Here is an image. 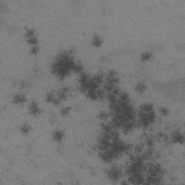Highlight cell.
<instances>
[{
    "instance_id": "cell-1",
    "label": "cell",
    "mask_w": 185,
    "mask_h": 185,
    "mask_svg": "<svg viewBox=\"0 0 185 185\" xmlns=\"http://www.w3.org/2000/svg\"><path fill=\"white\" fill-rule=\"evenodd\" d=\"M107 176L111 180L117 181L121 179L122 176V172L119 168L117 166H112L108 170Z\"/></svg>"
},
{
    "instance_id": "cell-7",
    "label": "cell",
    "mask_w": 185,
    "mask_h": 185,
    "mask_svg": "<svg viewBox=\"0 0 185 185\" xmlns=\"http://www.w3.org/2000/svg\"><path fill=\"white\" fill-rule=\"evenodd\" d=\"M146 88H147V86H146L145 83L143 82H139L135 86V90L137 92H140V93H142V92H144L145 91Z\"/></svg>"
},
{
    "instance_id": "cell-12",
    "label": "cell",
    "mask_w": 185,
    "mask_h": 185,
    "mask_svg": "<svg viewBox=\"0 0 185 185\" xmlns=\"http://www.w3.org/2000/svg\"><path fill=\"white\" fill-rule=\"evenodd\" d=\"M160 112H161V114H162V115L166 116L168 114V109L165 107H161V109H160Z\"/></svg>"
},
{
    "instance_id": "cell-11",
    "label": "cell",
    "mask_w": 185,
    "mask_h": 185,
    "mask_svg": "<svg viewBox=\"0 0 185 185\" xmlns=\"http://www.w3.org/2000/svg\"><path fill=\"white\" fill-rule=\"evenodd\" d=\"M70 111V107H65L63 108L61 110V114L62 115H67L69 114V112Z\"/></svg>"
},
{
    "instance_id": "cell-9",
    "label": "cell",
    "mask_w": 185,
    "mask_h": 185,
    "mask_svg": "<svg viewBox=\"0 0 185 185\" xmlns=\"http://www.w3.org/2000/svg\"><path fill=\"white\" fill-rule=\"evenodd\" d=\"M20 131L23 134H28L30 131V125H27V124L22 125V127H20Z\"/></svg>"
},
{
    "instance_id": "cell-3",
    "label": "cell",
    "mask_w": 185,
    "mask_h": 185,
    "mask_svg": "<svg viewBox=\"0 0 185 185\" xmlns=\"http://www.w3.org/2000/svg\"><path fill=\"white\" fill-rule=\"evenodd\" d=\"M172 140L173 143H183L184 140V135L181 133L179 131H176L172 135Z\"/></svg>"
},
{
    "instance_id": "cell-8",
    "label": "cell",
    "mask_w": 185,
    "mask_h": 185,
    "mask_svg": "<svg viewBox=\"0 0 185 185\" xmlns=\"http://www.w3.org/2000/svg\"><path fill=\"white\" fill-rule=\"evenodd\" d=\"M151 58H152V54L149 52H144L141 56V59L143 62H147V61L150 60Z\"/></svg>"
},
{
    "instance_id": "cell-2",
    "label": "cell",
    "mask_w": 185,
    "mask_h": 185,
    "mask_svg": "<svg viewBox=\"0 0 185 185\" xmlns=\"http://www.w3.org/2000/svg\"><path fill=\"white\" fill-rule=\"evenodd\" d=\"M28 109L30 111V114H32V115H38L41 112V109L38 106V103L35 101L30 103L28 106Z\"/></svg>"
},
{
    "instance_id": "cell-6",
    "label": "cell",
    "mask_w": 185,
    "mask_h": 185,
    "mask_svg": "<svg viewBox=\"0 0 185 185\" xmlns=\"http://www.w3.org/2000/svg\"><path fill=\"white\" fill-rule=\"evenodd\" d=\"M103 44V39L98 35L93 36L92 38V44L96 47H99Z\"/></svg>"
},
{
    "instance_id": "cell-10",
    "label": "cell",
    "mask_w": 185,
    "mask_h": 185,
    "mask_svg": "<svg viewBox=\"0 0 185 185\" xmlns=\"http://www.w3.org/2000/svg\"><path fill=\"white\" fill-rule=\"evenodd\" d=\"M39 52V47L38 46H31L30 48V52L33 54H37Z\"/></svg>"
},
{
    "instance_id": "cell-5",
    "label": "cell",
    "mask_w": 185,
    "mask_h": 185,
    "mask_svg": "<svg viewBox=\"0 0 185 185\" xmlns=\"http://www.w3.org/2000/svg\"><path fill=\"white\" fill-rule=\"evenodd\" d=\"M64 134L62 131L57 129V130L54 131V132H53L54 140L55 141L58 142V143H59V142H61V141H62V140L64 139Z\"/></svg>"
},
{
    "instance_id": "cell-4",
    "label": "cell",
    "mask_w": 185,
    "mask_h": 185,
    "mask_svg": "<svg viewBox=\"0 0 185 185\" xmlns=\"http://www.w3.org/2000/svg\"><path fill=\"white\" fill-rule=\"evenodd\" d=\"M26 101L25 96L21 93H17L13 97V102L16 104H22Z\"/></svg>"
}]
</instances>
